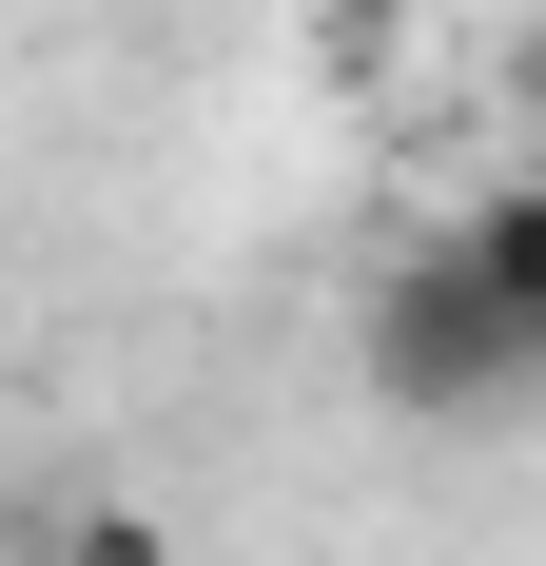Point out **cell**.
<instances>
[{
    "instance_id": "cell-3",
    "label": "cell",
    "mask_w": 546,
    "mask_h": 566,
    "mask_svg": "<svg viewBox=\"0 0 546 566\" xmlns=\"http://www.w3.org/2000/svg\"><path fill=\"white\" fill-rule=\"evenodd\" d=\"M293 59H313L332 98H390V78H410V0H313V20H293Z\"/></svg>"
},
{
    "instance_id": "cell-2",
    "label": "cell",
    "mask_w": 546,
    "mask_h": 566,
    "mask_svg": "<svg viewBox=\"0 0 546 566\" xmlns=\"http://www.w3.org/2000/svg\"><path fill=\"white\" fill-rule=\"evenodd\" d=\"M449 254H469V274H489L507 313H527V333H546V176H489V196L449 216Z\"/></svg>"
},
{
    "instance_id": "cell-4",
    "label": "cell",
    "mask_w": 546,
    "mask_h": 566,
    "mask_svg": "<svg viewBox=\"0 0 546 566\" xmlns=\"http://www.w3.org/2000/svg\"><path fill=\"white\" fill-rule=\"evenodd\" d=\"M59 566H176V527H157V509H117V489H98V509H59Z\"/></svg>"
},
{
    "instance_id": "cell-5",
    "label": "cell",
    "mask_w": 546,
    "mask_h": 566,
    "mask_svg": "<svg viewBox=\"0 0 546 566\" xmlns=\"http://www.w3.org/2000/svg\"><path fill=\"white\" fill-rule=\"evenodd\" d=\"M507 176H546V20L507 40Z\"/></svg>"
},
{
    "instance_id": "cell-1",
    "label": "cell",
    "mask_w": 546,
    "mask_h": 566,
    "mask_svg": "<svg viewBox=\"0 0 546 566\" xmlns=\"http://www.w3.org/2000/svg\"><path fill=\"white\" fill-rule=\"evenodd\" d=\"M351 352H371V410H410V430H489V410L546 391V333L469 274V254H449V234H410V254L371 274Z\"/></svg>"
}]
</instances>
